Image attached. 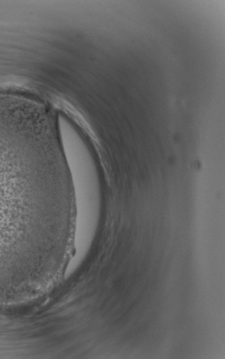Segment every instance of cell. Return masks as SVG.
<instances>
[{"label":"cell","mask_w":225,"mask_h":359,"mask_svg":"<svg viewBox=\"0 0 225 359\" xmlns=\"http://www.w3.org/2000/svg\"><path fill=\"white\" fill-rule=\"evenodd\" d=\"M69 185L52 116L0 95V306L35 299L58 283L70 242Z\"/></svg>","instance_id":"cell-1"}]
</instances>
